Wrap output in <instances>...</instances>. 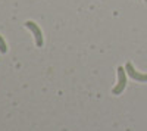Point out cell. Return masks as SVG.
<instances>
[{
    "instance_id": "4",
    "label": "cell",
    "mask_w": 147,
    "mask_h": 131,
    "mask_svg": "<svg viewBox=\"0 0 147 131\" xmlns=\"http://www.w3.org/2000/svg\"><path fill=\"white\" fill-rule=\"evenodd\" d=\"M7 52V46H6V41H5V38L0 35V53H6Z\"/></svg>"
},
{
    "instance_id": "1",
    "label": "cell",
    "mask_w": 147,
    "mask_h": 131,
    "mask_svg": "<svg viewBox=\"0 0 147 131\" xmlns=\"http://www.w3.org/2000/svg\"><path fill=\"white\" fill-rule=\"evenodd\" d=\"M125 87H127V71H125L124 66H119L118 68V82L113 87L112 93L113 94H121L125 90Z\"/></svg>"
},
{
    "instance_id": "3",
    "label": "cell",
    "mask_w": 147,
    "mask_h": 131,
    "mask_svg": "<svg viewBox=\"0 0 147 131\" xmlns=\"http://www.w3.org/2000/svg\"><path fill=\"white\" fill-rule=\"evenodd\" d=\"M125 71H127V74L132 78V80H136V81H140V82H147V74H141L138 72V71H136V68L132 66V63H127L125 65Z\"/></svg>"
},
{
    "instance_id": "5",
    "label": "cell",
    "mask_w": 147,
    "mask_h": 131,
    "mask_svg": "<svg viewBox=\"0 0 147 131\" xmlns=\"http://www.w3.org/2000/svg\"><path fill=\"white\" fill-rule=\"evenodd\" d=\"M146 2H147V0H146Z\"/></svg>"
},
{
    "instance_id": "2",
    "label": "cell",
    "mask_w": 147,
    "mask_h": 131,
    "mask_svg": "<svg viewBox=\"0 0 147 131\" xmlns=\"http://www.w3.org/2000/svg\"><path fill=\"white\" fill-rule=\"evenodd\" d=\"M25 27H27V28H30V30L32 31L34 38H35V44L38 46V47H41L44 41H43V34H41L40 27L37 25V24H35L34 21H27V22H25Z\"/></svg>"
}]
</instances>
